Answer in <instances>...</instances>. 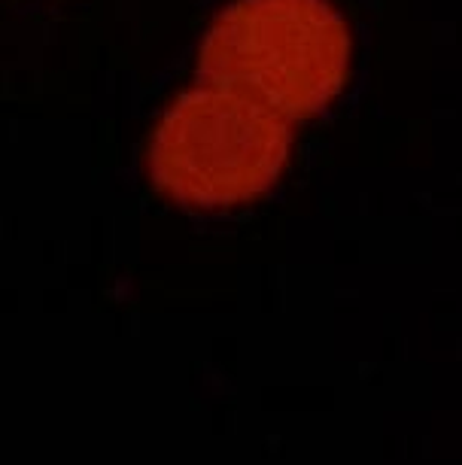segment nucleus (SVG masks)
<instances>
[{
    "label": "nucleus",
    "mask_w": 462,
    "mask_h": 465,
    "mask_svg": "<svg viewBox=\"0 0 462 465\" xmlns=\"http://www.w3.org/2000/svg\"><path fill=\"white\" fill-rule=\"evenodd\" d=\"M295 125L211 83L180 92L155 122L143 168L159 195L192 210L265 198L290 168Z\"/></svg>",
    "instance_id": "obj_2"
},
{
    "label": "nucleus",
    "mask_w": 462,
    "mask_h": 465,
    "mask_svg": "<svg viewBox=\"0 0 462 465\" xmlns=\"http://www.w3.org/2000/svg\"><path fill=\"white\" fill-rule=\"evenodd\" d=\"M195 70L299 125L344 92L350 28L329 0H234L207 28Z\"/></svg>",
    "instance_id": "obj_1"
}]
</instances>
